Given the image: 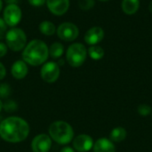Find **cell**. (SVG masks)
I'll return each mask as SVG.
<instances>
[{"label": "cell", "mask_w": 152, "mask_h": 152, "mask_svg": "<svg viewBox=\"0 0 152 152\" xmlns=\"http://www.w3.org/2000/svg\"><path fill=\"white\" fill-rule=\"evenodd\" d=\"M29 134V126L22 118L10 117L0 123V136L8 142L16 143L24 141Z\"/></svg>", "instance_id": "1"}, {"label": "cell", "mask_w": 152, "mask_h": 152, "mask_svg": "<svg viewBox=\"0 0 152 152\" xmlns=\"http://www.w3.org/2000/svg\"><path fill=\"white\" fill-rule=\"evenodd\" d=\"M49 56V48L41 40L34 39L30 41L23 49L22 59L31 66H39L46 61Z\"/></svg>", "instance_id": "2"}, {"label": "cell", "mask_w": 152, "mask_h": 152, "mask_svg": "<svg viewBox=\"0 0 152 152\" xmlns=\"http://www.w3.org/2000/svg\"><path fill=\"white\" fill-rule=\"evenodd\" d=\"M50 137L59 144H68L74 137L72 126L65 121H55L51 124L48 129Z\"/></svg>", "instance_id": "3"}, {"label": "cell", "mask_w": 152, "mask_h": 152, "mask_svg": "<svg viewBox=\"0 0 152 152\" xmlns=\"http://www.w3.org/2000/svg\"><path fill=\"white\" fill-rule=\"evenodd\" d=\"M6 45L13 52H19L25 48L27 37L25 32L19 28H12L5 34Z\"/></svg>", "instance_id": "4"}, {"label": "cell", "mask_w": 152, "mask_h": 152, "mask_svg": "<svg viewBox=\"0 0 152 152\" xmlns=\"http://www.w3.org/2000/svg\"><path fill=\"white\" fill-rule=\"evenodd\" d=\"M87 50L86 46L80 43H75L69 46L66 53L68 63L74 68L80 67L86 60Z\"/></svg>", "instance_id": "5"}, {"label": "cell", "mask_w": 152, "mask_h": 152, "mask_svg": "<svg viewBox=\"0 0 152 152\" xmlns=\"http://www.w3.org/2000/svg\"><path fill=\"white\" fill-rule=\"evenodd\" d=\"M58 37L66 42L74 41L79 35L78 28L71 22H63L57 28Z\"/></svg>", "instance_id": "6"}, {"label": "cell", "mask_w": 152, "mask_h": 152, "mask_svg": "<svg viewBox=\"0 0 152 152\" xmlns=\"http://www.w3.org/2000/svg\"><path fill=\"white\" fill-rule=\"evenodd\" d=\"M42 79L46 83H54L60 76L59 64L54 61H48L43 65L40 70Z\"/></svg>", "instance_id": "7"}, {"label": "cell", "mask_w": 152, "mask_h": 152, "mask_svg": "<svg viewBox=\"0 0 152 152\" xmlns=\"http://www.w3.org/2000/svg\"><path fill=\"white\" fill-rule=\"evenodd\" d=\"M21 10L17 4H8L4 11V20L10 27H15L21 20Z\"/></svg>", "instance_id": "8"}, {"label": "cell", "mask_w": 152, "mask_h": 152, "mask_svg": "<svg viewBox=\"0 0 152 152\" xmlns=\"http://www.w3.org/2000/svg\"><path fill=\"white\" fill-rule=\"evenodd\" d=\"M51 147L52 141L50 136L44 134L37 135L31 142V148L33 152H48Z\"/></svg>", "instance_id": "9"}, {"label": "cell", "mask_w": 152, "mask_h": 152, "mask_svg": "<svg viewBox=\"0 0 152 152\" xmlns=\"http://www.w3.org/2000/svg\"><path fill=\"white\" fill-rule=\"evenodd\" d=\"M73 147L78 152L89 151L94 147V140L90 135L80 134L74 139Z\"/></svg>", "instance_id": "10"}, {"label": "cell", "mask_w": 152, "mask_h": 152, "mask_svg": "<svg viewBox=\"0 0 152 152\" xmlns=\"http://www.w3.org/2000/svg\"><path fill=\"white\" fill-rule=\"evenodd\" d=\"M49 11L57 16L63 15L69 7V0H46Z\"/></svg>", "instance_id": "11"}, {"label": "cell", "mask_w": 152, "mask_h": 152, "mask_svg": "<svg viewBox=\"0 0 152 152\" xmlns=\"http://www.w3.org/2000/svg\"><path fill=\"white\" fill-rule=\"evenodd\" d=\"M104 37V30L101 27H93L88 29L85 35V41L90 45H96Z\"/></svg>", "instance_id": "12"}, {"label": "cell", "mask_w": 152, "mask_h": 152, "mask_svg": "<svg viewBox=\"0 0 152 152\" xmlns=\"http://www.w3.org/2000/svg\"><path fill=\"white\" fill-rule=\"evenodd\" d=\"M94 152H115L116 148L110 139L107 138H100L98 139L95 143H94L93 147Z\"/></svg>", "instance_id": "13"}, {"label": "cell", "mask_w": 152, "mask_h": 152, "mask_svg": "<svg viewBox=\"0 0 152 152\" xmlns=\"http://www.w3.org/2000/svg\"><path fill=\"white\" fill-rule=\"evenodd\" d=\"M11 72L14 78L22 79L27 76L28 72V65L24 61H17L12 64Z\"/></svg>", "instance_id": "14"}, {"label": "cell", "mask_w": 152, "mask_h": 152, "mask_svg": "<svg viewBox=\"0 0 152 152\" xmlns=\"http://www.w3.org/2000/svg\"><path fill=\"white\" fill-rule=\"evenodd\" d=\"M123 12L127 15H133L137 12L140 7V0H123L121 4Z\"/></svg>", "instance_id": "15"}, {"label": "cell", "mask_w": 152, "mask_h": 152, "mask_svg": "<svg viewBox=\"0 0 152 152\" xmlns=\"http://www.w3.org/2000/svg\"><path fill=\"white\" fill-rule=\"evenodd\" d=\"M110 138L111 142H121L126 138V130L121 126L115 127L112 129L110 134Z\"/></svg>", "instance_id": "16"}, {"label": "cell", "mask_w": 152, "mask_h": 152, "mask_svg": "<svg viewBox=\"0 0 152 152\" xmlns=\"http://www.w3.org/2000/svg\"><path fill=\"white\" fill-rule=\"evenodd\" d=\"M39 30L45 36H53L56 32V27L53 22L49 20H45L40 23Z\"/></svg>", "instance_id": "17"}, {"label": "cell", "mask_w": 152, "mask_h": 152, "mask_svg": "<svg viewBox=\"0 0 152 152\" xmlns=\"http://www.w3.org/2000/svg\"><path fill=\"white\" fill-rule=\"evenodd\" d=\"M64 53V46L62 44L59 42H55L52 44V45L49 48V55L53 59H59L61 56H62Z\"/></svg>", "instance_id": "18"}, {"label": "cell", "mask_w": 152, "mask_h": 152, "mask_svg": "<svg viewBox=\"0 0 152 152\" xmlns=\"http://www.w3.org/2000/svg\"><path fill=\"white\" fill-rule=\"evenodd\" d=\"M88 53H89V56L93 60L99 61L104 56V50L97 45H91V47L88 49Z\"/></svg>", "instance_id": "19"}, {"label": "cell", "mask_w": 152, "mask_h": 152, "mask_svg": "<svg viewBox=\"0 0 152 152\" xmlns=\"http://www.w3.org/2000/svg\"><path fill=\"white\" fill-rule=\"evenodd\" d=\"M2 109L4 110V111L6 112H14L18 110V104L16 102L12 101V100H7L6 102H4L3 103Z\"/></svg>", "instance_id": "20"}, {"label": "cell", "mask_w": 152, "mask_h": 152, "mask_svg": "<svg viewBox=\"0 0 152 152\" xmlns=\"http://www.w3.org/2000/svg\"><path fill=\"white\" fill-rule=\"evenodd\" d=\"M11 93H12V89L8 84L5 83L0 84V98L6 99L10 96Z\"/></svg>", "instance_id": "21"}, {"label": "cell", "mask_w": 152, "mask_h": 152, "mask_svg": "<svg viewBox=\"0 0 152 152\" xmlns=\"http://www.w3.org/2000/svg\"><path fill=\"white\" fill-rule=\"evenodd\" d=\"M94 0H78V5L82 10H90L94 6Z\"/></svg>", "instance_id": "22"}, {"label": "cell", "mask_w": 152, "mask_h": 152, "mask_svg": "<svg viewBox=\"0 0 152 152\" xmlns=\"http://www.w3.org/2000/svg\"><path fill=\"white\" fill-rule=\"evenodd\" d=\"M138 113L142 117H146L151 113V107L148 104H141L138 107Z\"/></svg>", "instance_id": "23"}, {"label": "cell", "mask_w": 152, "mask_h": 152, "mask_svg": "<svg viewBox=\"0 0 152 152\" xmlns=\"http://www.w3.org/2000/svg\"><path fill=\"white\" fill-rule=\"evenodd\" d=\"M6 30H7V24L5 23L4 19L0 17V40L4 38L5 34L7 32Z\"/></svg>", "instance_id": "24"}, {"label": "cell", "mask_w": 152, "mask_h": 152, "mask_svg": "<svg viewBox=\"0 0 152 152\" xmlns=\"http://www.w3.org/2000/svg\"><path fill=\"white\" fill-rule=\"evenodd\" d=\"M28 3L35 7H40L45 3H46V0H28Z\"/></svg>", "instance_id": "25"}, {"label": "cell", "mask_w": 152, "mask_h": 152, "mask_svg": "<svg viewBox=\"0 0 152 152\" xmlns=\"http://www.w3.org/2000/svg\"><path fill=\"white\" fill-rule=\"evenodd\" d=\"M7 53V45L2 42H0V58L4 57Z\"/></svg>", "instance_id": "26"}, {"label": "cell", "mask_w": 152, "mask_h": 152, "mask_svg": "<svg viewBox=\"0 0 152 152\" xmlns=\"http://www.w3.org/2000/svg\"><path fill=\"white\" fill-rule=\"evenodd\" d=\"M6 75V69L4 68V66L0 62V80H2Z\"/></svg>", "instance_id": "27"}, {"label": "cell", "mask_w": 152, "mask_h": 152, "mask_svg": "<svg viewBox=\"0 0 152 152\" xmlns=\"http://www.w3.org/2000/svg\"><path fill=\"white\" fill-rule=\"evenodd\" d=\"M61 152H75V151L70 147H65L61 151Z\"/></svg>", "instance_id": "28"}, {"label": "cell", "mask_w": 152, "mask_h": 152, "mask_svg": "<svg viewBox=\"0 0 152 152\" xmlns=\"http://www.w3.org/2000/svg\"><path fill=\"white\" fill-rule=\"evenodd\" d=\"M8 4H17L19 0H4Z\"/></svg>", "instance_id": "29"}, {"label": "cell", "mask_w": 152, "mask_h": 152, "mask_svg": "<svg viewBox=\"0 0 152 152\" xmlns=\"http://www.w3.org/2000/svg\"><path fill=\"white\" fill-rule=\"evenodd\" d=\"M149 10H150V12L152 13V1L150 3V4H149Z\"/></svg>", "instance_id": "30"}, {"label": "cell", "mask_w": 152, "mask_h": 152, "mask_svg": "<svg viewBox=\"0 0 152 152\" xmlns=\"http://www.w3.org/2000/svg\"><path fill=\"white\" fill-rule=\"evenodd\" d=\"M2 6H3V3H2V0H0V11L2 10Z\"/></svg>", "instance_id": "31"}, {"label": "cell", "mask_w": 152, "mask_h": 152, "mask_svg": "<svg viewBox=\"0 0 152 152\" xmlns=\"http://www.w3.org/2000/svg\"><path fill=\"white\" fill-rule=\"evenodd\" d=\"M2 106H3V103H2V102H1V100H0V111H1V110H2Z\"/></svg>", "instance_id": "32"}, {"label": "cell", "mask_w": 152, "mask_h": 152, "mask_svg": "<svg viewBox=\"0 0 152 152\" xmlns=\"http://www.w3.org/2000/svg\"><path fill=\"white\" fill-rule=\"evenodd\" d=\"M99 1H101V2H107V1H110V0H99Z\"/></svg>", "instance_id": "33"}]
</instances>
